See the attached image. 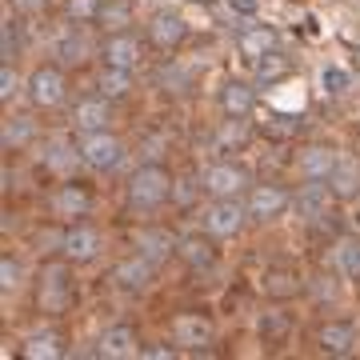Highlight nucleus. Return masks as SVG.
Wrapping results in <instances>:
<instances>
[{
  "label": "nucleus",
  "instance_id": "1",
  "mask_svg": "<svg viewBox=\"0 0 360 360\" xmlns=\"http://www.w3.org/2000/svg\"><path fill=\"white\" fill-rule=\"evenodd\" d=\"M172 172H168L165 165H156V160H148V165L132 168L129 184H124V200H129V208H136V212H156L160 205H168L172 200Z\"/></svg>",
  "mask_w": 360,
  "mask_h": 360
},
{
  "label": "nucleus",
  "instance_id": "2",
  "mask_svg": "<svg viewBox=\"0 0 360 360\" xmlns=\"http://www.w3.org/2000/svg\"><path fill=\"white\" fill-rule=\"evenodd\" d=\"M68 264H72V260H65V257L49 260L37 276V309L49 312V316L68 312L72 296H77V288H72V269H68Z\"/></svg>",
  "mask_w": 360,
  "mask_h": 360
},
{
  "label": "nucleus",
  "instance_id": "3",
  "mask_svg": "<svg viewBox=\"0 0 360 360\" xmlns=\"http://www.w3.org/2000/svg\"><path fill=\"white\" fill-rule=\"evenodd\" d=\"M248 224V205L240 196H220V200H208L205 217H200V229L212 232L217 240H232L240 236V229Z\"/></svg>",
  "mask_w": 360,
  "mask_h": 360
},
{
  "label": "nucleus",
  "instance_id": "4",
  "mask_svg": "<svg viewBox=\"0 0 360 360\" xmlns=\"http://www.w3.org/2000/svg\"><path fill=\"white\" fill-rule=\"evenodd\" d=\"M25 92H28V104L32 108H56V104L68 96V77H65V65H37L25 80Z\"/></svg>",
  "mask_w": 360,
  "mask_h": 360
},
{
  "label": "nucleus",
  "instance_id": "5",
  "mask_svg": "<svg viewBox=\"0 0 360 360\" xmlns=\"http://www.w3.org/2000/svg\"><path fill=\"white\" fill-rule=\"evenodd\" d=\"M200 188H205L212 200H220V196H240L252 188V176H248V168L240 165V160H217V165L205 168V176H200Z\"/></svg>",
  "mask_w": 360,
  "mask_h": 360
},
{
  "label": "nucleus",
  "instance_id": "6",
  "mask_svg": "<svg viewBox=\"0 0 360 360\" xmlns=\"http://www.w3.org/2000/svg\"><path fill=\"white\" fill-rule=\"evenodd\" d=\"M80 156H84V168H89V172H112V168L124 160V141H120L112 129L84 132V136H80Z\"/></svg>",
  "mask_w": 360,
  "mask_h": 360
},
{
  "label": "nucleus",
  "instance_id": "7",
  "mask_svg": "<svg viewBox=\"0 0 360 360\" xmlns=\"http://www.w3.org/2000/svg\"><path fill=\"white\" fill-rule=\"evenodd\" d=\"M144 40L153 44L156 52H176L184 40H188V20L176 13V8H156L144 25Z\"/></svg>",
  "mask_w": 360,
  "mask_h": 360
},
{
  "label": "nucleus",
  "instance_id": "8",
  "mask_svg": "<svg viewBox=\"0 0 360 360\" xmlns=\"http://www.w3.org/2000/svg\"><path fill=\"white\" fill-rule=\"evenodd\" d=\"M356 345H360V328L345 316H333L316 328V352L321 356H333V360H348L356 356Z\"/></svg>",
  "mask_w": 360,
  "mask_h": 360
},
{
  "label": "nucleus",
  "instance_id": "9",
  "mask_svg": "<svg viewBox=\"0 0 360 360\" xmlns=\"http://www.w3.org/2000/svg\"><path fill=\"white\" fill-rule=\"evenodd\" d=\"M245 205H248V220H260V224H269V220H281L288 208H292V193L281 188V184H252L245 193Z\"/></svg>",
  "mask_w": 360,
  "mask_h": 360
},
{
  "label": "nucleus",
  "instance_id": "10",
  "mask_svg": "<svg viewBox=\"0 0 360 360\" xmlns=\"http://www.w3.org/2000/svg\"><path fill=\"white\" fill-rule=\"evenodd\" d=\"M257 80H245V77H224L217 89V104L220 112L232 116V120H248L257 112Z\"/></svg>",
  "mask_w": 360,
  "mask_h": 360
},
{
  "label": "nucleus",
  "instance_id": "11",
  "mask_svg": "<svg viewBox=\"0 0 360 360\" xmlns=\"http://www.w3.org/2000/svg\"><path fill=\"white\" fill-rule=\"evenodd\" d=\"M60 257L72 260V264H92V260L101 257L104 248V236L92 224H84V220H77V224H68L65 232H60Z\"/></svg>",
  "mask_w": 360,
  "mask_h": 360
},
{
  "label": "nucleus",
  "instance_id": "12",
  "mask_svg": "<svg viewBox=\"0 0 360 360\" xmlns=\"http://www.w3.org/2000/svg\"><path fill=\"white\" fill-rule=\"evenodd\" d=\"M212 336H217V324L205 312H176L172 316V345L180 352H200L212 345Z\"/></svg>",
  "mask_w": 360,
  "mask_h": 360
},
{
  "label": "nucleus",
  "instance_id": "13",
  "mask_svg": "<svg viewBox=\"0 0 360 360\" xmlns=\"http://www.w3.org/2000/svg\"><path fill=\"white\" fill-rule=\"evenodd\" d=\"M141 56H144V40L132 28L108 32L101 40V65H108V68H129V72H136L141 68Z\"/></svg>",
  "mask_w": 360,
  "mask_h": 360
},
{
  "label": "nucleus",
  "instance_id": "14",
  "mask_svg": "<svg viewBox=\"0 0 360 360\" xmlns=\"http://www.w3.org/2000/svg\"><path fill=\"white\" fill-rule=\"evenodd\" d=\"M333 205H340V200L333 196V184H328V180H304V184H296L292 212H296V217H304L309 224L324 220Z\"/></svg>",
  "mask_w": 360,
  "mask_h": 360
},
{
  "label": "nucleus",
  "instance_id": "15",
  "mask_svg": "<svg viewBox=\"0 0 360 360\" xmlns=\"http://www.w3.org/2000/svg\"><path fill=\"white\" fill-rule=\"evenodd\" d=\"M276 49H281V32L272 25H264L260 16H252V20L236 32V52L245 56L248 65L260 60V56H269V52H276Z\"/></svg>",
  "mask_w": 360,
  "mask_h": 360
},
{
  "label": "nucleus",
  "instance_id": "16",
  "mask_svg": "<svg viewBox=\"0 0 360 360\" xmlns=\"http://www.w3.org/2000/svg\"><path fill=\"white\" fill-rule=\"evenodd\" d=\"M217 236H212V232H184V236H180L176 240V260L180 264H188V269L193 272H205V269H212V264H217Z\"/></svg>",
  "mask_w": 360,
  "mask_h": 360
},
{
  "label": "nucleus",
  "instance_id": "17",
  "mask_svg": "<svg viewBox=\"0 0 360 360\" xmlns=\"http://www.w3.org/2000/svg\"><path fill=\"white\" fill-rule=\"evenodd\" d=\"M141 336L132 324H112V328H104L101 340H96V356L101 360H132L141 356Z\"/></svg>",
  "mask_w": 360,
  "mask_h": 360
},
{
  "label": "nucleus",
  "instance_id": "18",
  "mask_svg": "<svg viewBox=\"0 0 360 360\" xmlns=\"http://www.w3.org/2000/svg\"><path fill=\"white\" fill-rule=\"evenodd\" d=\"M176 240H180V236H172L168 229L153 224V229H136L132 248H136L141 257H148L153 264H165V260H176Z\"/></svg>",
  "mask_w": 360,
  "mask_h": 360
},
{
  "label": "nucleus",
  "instance_id": "19",
  "mask_svg": "<svg viewBox=\"0 0 360 360\" xmlns=\"http://www.w3.org/2000/svg\"><path fill=\"white\" fill-rule=\"evenodd\" d=\"M72 124L80 129V136L84 132H104L112 129V101L108 96H84V101H77V108H72Z\"/></svg>",
  "mask_w": 360,
  "mask_h": 360
},
{
  "label": "nucleus",
  "instance_id": "20",
  "mask_svg": "<svg viewBox=\"0 0 360 360\" xmlns=\"http://www.w3.org/2000/svg\"><path fill=\"white\" fill-rule=\"evenodd\" d=\"M52 212L56 217H65V220H80V217H89L92 212V193L80 184V180L68 176L56 193H52Z\"/></svg>",
  "mask_w": 360,
  "mask_h": 360
},
{
  "label": "nucleus",
  "instance_id": "21",
  "mask_svg": "<svg viewBox=\"0 0 360 360\" xmlns=\"http://www.w3.org/2000/svg\"><path fill=\"white\" fill-rule=\"evenodd\" d=\"M44 168H52L56 176H72L77 168H84V156H80V141H68V136H52L49 148H44Z\"/></svg>",
  "mask_w": 360,
  "mask_h": 360
},
{
  "label": "nucleus",
  "instance_id": "22",
  "mask_svg": "<svg viewBox=\"0 0 360 360\" xmlns=\"http://www.w3.org/2000/svg\"><path fill=\"white\" fill-rule=\"evenodd\" d=\"M153 260L148 257H141V252H132L129 260H120L112 269V284L116 288H124V292H144L148 284H153Z\"/></svg>",
  "mask_w": 360,
  "mask_h": 360
},
{
  "label": "nucleus",
  "instance_id": "23",
  "mask_svg": "<svg viewBox=\"0 0 360 360\" xmlns=\"http://www.w3.org/2000/svg\"><path fill=\"white\" fill-rule=\"evenodd\" d=\"M336 160H340V153H336L333 144H309L304 153L296 156L300 180H328L333 168H336Z\"/></svg>",
  "mask_w": 360,
  "mask_h": 360
},
{
  "label": "nucleus",
  "instance_id": "24",
  "mask_svg": "<svg viewBox=\"0 0 360 360\" xmlns=\"http://www.w3.org/2000/svg\"><path fill=\"white\" fill-rule=\"evenodd\" d=\"M25 360H60L65 356V336L56 328H37V333L25 336V348H20Z\"/></svg>",
  "mask_w": 360,
  "mask_h": 360
},
{
  "label": "nucleus",
  "instance_id": "25",
  "mask_svg": "<svg viewBox=\"0 0 360 360\" xmlns=\"http://www.w3.org/2000/svg\"><path fill=\"white\" fill-rule=\"evenodd\" d=\"M328 184H333V196L340 200V205H345V200H356L360 196V165L352 160V156L340 153V160H336Z\"/></svg>",
  "mask_w": 360,
  "mask_h": 360
},
{
  "label": "nucleus",
  "instance_id": "26",
  "mask_svg": "<svg viewBox=\"0 0 360 360\" xmlns=\"http://www.w3.org/2000/svg\"><path fill=\"white\" fill-rule=\"evenodd\" d=\"M132 20H136L132 0H101V8H96V25L104 32H124V28H132Z\"/></svg>",
  "mask_w": 360,
  "mask_h": 360
},
{
  "label": "nucleus",
  "instance_id": "27",
  "mask_svg": "<svg viewBox=\"0 0 360 360\" xmlns=\"http://www.w3.org/2000/svg\"><path fill=\"white\" fill-rule=\"evenodd\" d=\"M92 56V40L80 32V28H68L65 37L56 40V60L60 65H68V68H77V65H84Z\"/></svg>",
  "mask_w": 360,
  "mask_h": 360
},
{
  "label": "nucleus",
  "instance_id": "28",
  "mask_svg": "<svg viewBox=\"0 0 360 360\" xmlns=\"http://www.w3.org/2000/svg\"><path fill=\"white\" fill-rule=\"evenodd\" d=\"M284 77H292V60L281 49L269 52V56H260V60H252V80H257L260 89H269V84H276Z\"/></svg>",
  "mask_w": 360,
  "mask_h": 360
},
{
  "label": "nucleus",
  "instance_id": "29",
  "mask_svg": "<svg viewBox=\"0 0 360 360\" xmlns=\"http://www.w3.org/2000/svg\"><path fill=\"white\" fill-rule=\"evenodd\" d=\"M0 136H4V148L16 153V148H25V144L37 141V120H32L28 112H16V116L4 120V132H0Z\"/></svg>",
  "mask_w": 360,
  "mask_h": 360
},
{
  "label": "nucleus",
  "instance_id": "30",
  "mask_svg": "<svg viewBox=\"0 0 360 360\" xmlns=\"http://www.w3.org/2000/svg\"><path fill=\"white\" fill-rule=\"evenodd\" d=\"M257 333H260L264 345H281L284 336L292 333V316H288L284 309H264L257 316Z\"/></svg>",
  "mask_w": 360,
  "mask_h": 360
},
{
  "label": "nucleus",
  "instance_id": "31",
  "mask_svg": "<svg viewBox=\"0 0 360 360\" xmlns=\"http://www.w3.org/2000/svg\"><path fill=\"white\" fill-rule=\"evenodd\" d=\"M96 92H101V96H108V101H120V96H129V92H132V72H129V68H108V65H101Z\"/></svg>",
  "mask_w": 360,
  "mask_h": 360
},
{
  "label": "nucleus",
  "instance_id": "32",
  "mask_svg": "<svg viewBox=\"0 0 360 360\" xmlns=\"http://www.w3.org/2000/svg\"><path fill=\"white\" fill-rule=\"evenodd\" d=\"M336 272L345 276V281H360V236H345V240H336Z\"/></svg>",
  "mask_w": 360,
  "mask_h": 360
},
{
  "label": "nucleus",
  "instance_id": "33",
  "mask_svg": "<svg viewBox=\"0 0 360 360\" xmlns=\"http://www.w3.org/2000/svg\"><path fill=\"white\" fill-rule=\"evenodd\" d=\"M245 141H248L245 120H232V116H224V124H220V132H217V148H220V153H236Z\"/></svg>",
  "mask_w": 360,
  "mask_h": 360
},
{
  "label": "nucleus",
  "instance_id": "34",
  "mask_svg": "<svg viewBox=\"0 0 360 360\" xmlns=\"http://www.w3.org/2000/svg\"><path fill=\"white\" fill-rule=\"evenodd\" d=\"M96 8H101V0H68L65 16L68 25H96Z\"/></svg>",
  "mask_w": 360,
  "mask_h": 360
},
{
  "label": "nucleus",
  "instance_id": "35",
  "mask_svg": "<svg viewBox=\"0 0 360 360\" xmlns=\"http://www.w3.org/2000/svg\"><path fill=\"white\" fill-rule=\"evenodd\" d=\"M321 84H324V92H333V96H340V92H348V84H352V77H348L340 65H324V72H321Z\"/></svg>",
  "mask_w": 360,
  "mask_h": 360
},
{
  "label": "nucleus",
  "instance_id": "36",
  "mask_svg": "<svg viewBox=\"0 0 360 360\" xmlns=\"http://www.w3.org/2000/svg\"><path fill=\"white\" fill-rule=\"evenodd\" d=\"M20 276H25L20 260L16 257H0V288H4V292H13L16 284H20Z\"/></svg>",
  "mask_w": 360,
  "mask_h": 360
},
{
  "label": "nucleus",
  "instance_id": "37",
  "mask_svg": "<svg viewBox=\"0 0 360 360\" xmlns=\"http://www.w3.org/2000/svg\"><path fill=\"white\" fill-rule=\"evenodd\" d=\"M0 52H4V60H13L20 56V32H16V20H8V25L0 28Z\"/></svg>",
  "mask_w": 360,
  "mask_h": 360
},
{
  "label": "nucleus",
  "instance_id": "38",
  "mask_svg": "<svg viewBox=\"0 0 360 360\" xmlns=\"http://www.w3.org/2000/svg\"><path fill=\"white\" fill-rule=\"evenodd\" d=\"M16 92H20V77H16L13 60H4L0 65V101H13Z\"/></svg>",
  "mask_w": 360,
  "mask_h": 360
},
{
  "label": "nucleus",
  "instance_id": "39",
  "mask_svg": "<svg viewBox=\"0 0 360 360\" xmlns=\"http://www.w3.org/2000/svg\"><path fill=\"white\" fill-rule=\"evenodd\" d=\"M13 8L20 16H37V13H44V8H49V0H13Z\"/></svg>",
  "mask_w": 360,
  "mask_h": 360
},
{
  "label": "nucleus",
  "instance_id": "40",
  "mask_svg": "<svg viewBox=\"0 0 360 360\" xmlns=\"http://www.w3.org/2000/svg\"><path fill=\"white\" fill-rule=\"evenodd\" d=\"M229 8H232V13H240V16H257L260 13V0H229Z\"/></svg>",
  "mask_w": 360,
  "mask_h": 360
}]
</instances>
